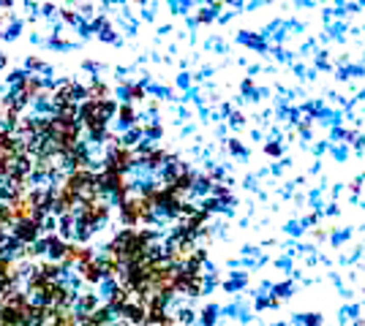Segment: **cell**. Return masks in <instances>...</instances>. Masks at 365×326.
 Segmentation results:
<instances>
[{
	"mask_svg": "<svg viewBox=\"0 0 365 326\" xmlns=\"http://www.w3.org/2000/svg\"><path fill=\"white\" fill-rule=\"evenodd\" d=\"M38 231H41V226H36L33 220H19V223H14V240L19 245H33L38 240Z\"/></svg>",
	"mask_w": 365,
	"mask_h": 326,
	"instance_id": "6da1fadb",
	"label": "cell"
},
{
	"mask_svg": "<svg viewBox=\"0 0 365 326\" xmlns=\"http://www.w3.org/2000/svg\"><path fill=\"white\" fill-rule=\"evenodd\" d=\"M79 272H82V277H85V280H90V283L101 280V266L93 264V261H87V264H79Z\"/></svg>",
	"mask_w": 365,
	"mask_h": 326,
	"instance_id": "7a4b0ae2",
	"label": "cell"
},
{
	"mask_svg": "<svg viewBox=\"0 0 365 326\" xmlns=\"http://www.w3.org/2000/svg\"><path fill=\"white\" fill-rule=\"evenodd\" d=\"M58 228H60V234H63V236H68V234H71V228H74V215H71V212L60 215V220H58Z\"/></svg>",
	"mask_w": 365,
	"mask_h": 326,
	"instance_id": "3957f363",
	"label": "cell"
},
{
	"mask_svg": "<svg viewBox=\"0 0 365 326\" xmlns=\"http://www.w3.org/2000/svg\"><path fill=\"white\" fill-rule=\"evenodd\" d=\"M0 114H3V103H0Z\"/></svg>",
	"mask_w": 365,
	"mask_h": 326,
	"instance_id": "277c9868",
	"label": "cell"
}]
</instances>
